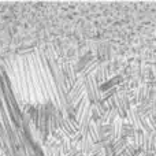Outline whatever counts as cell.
Returning <instances> with one entry per match:
<instances>
[{"label":"cell","mask_w":156,"mask_h":156,"mask_svg":"<svg viewBox=\"0 0 156 156\" xmlns=\"http://www.w3.org/2000/svg\"><path fill=\"white\" fill-rule=\"evenodd\" d=\"M33 54H34L36 63H37V67H38V70H40L41 78H43V82H44V86H45L47 94H48L49 103L60 112L59 97H58V92H56V86H55V82H54V78H52L51 71H49V69H48L45 52L41 51V49H36V51H33Z\"/></svg>","instance_id":"1"},{"label":"cell","mask_w":156,"mask_h":156,"mask_svg":"<svg viewBox=\"0 0 156 156\" xmlns=\"http://www.w3.org/2000/svg\"><path fill=\"white\" fill-rule=\"evenodd\" d=\"M83 86H85V94L89 103H99L100 101V89L96 77L93 74H86L83 78Z\"/></svg>","instance_id":"2"},{"label":"cell","mask_w":156,"mask_h":156,"mask_svg":"<svg viewBox=\"0 0 156 156\" xmlns=\"http://www.w3.org/2000/svg\"><path fill=\"white\" fill-rule=\"evenodd\" d=\"M127 144H129V141H127V137H121V138H118V140L114 141V143H112V147H111L112 156H114V155L118 156L122 151H123L125 148H126Z\"/></svg>","instance_id":"3"}]
</instances>
